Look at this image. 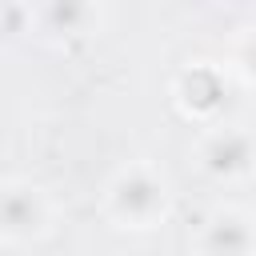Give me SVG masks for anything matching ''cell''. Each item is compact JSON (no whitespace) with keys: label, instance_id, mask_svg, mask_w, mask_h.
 Here are the masks:
<instances>
[{"label":"cell","instance_id":"1","mask_svg":"<svg viewBox=\"0 0 256 256\" xmlns=\"http://www.w3.org/2000/svg\"><path fill=\"white\" fill-rule=\"evenodd\" d=\"M172 180L152 160L120 164L100 188V212L120 232H152L172 216Z\"/></svg>","mask_w":256,"mask_h":256},{"label":"cell","instance_id":"2","mask_svg":"<svg viewBox=\"0 0 256 256\" xmlns=\"http://www.w3.org/2000/svg\"><path fill=\"white\" fill-rule=\"evenodd\" d=\"M56 228V200L40 180L8 176L0 180V244L28 248L48 240Z\"/></svg>","mask_w":256,"mask_h":256},{"label":"cell","instance_id":"3","mask_svg":"<svg viewBox=\"0 0 256 256\" xmlns=\"http://www.w3.org/2000/svg\"><path fill=\"white\" fill-rule=\"evenodd\" d=\"M252 160H256V144H252V132L244 124H228V120L208 124L192 144L196 172L208 184H220V188L248 184L252 180Z\"/></svg>","mask_w":256,"mask_h":256},{"label":"cell","instance_id":"4","mask_svg":"<svg viewBox=\"0 0 256 256\" xmlns=\"http://www.w3.org/2000/svg\"><path fill=\"white\" fill-rule=\"evenodd\" d=\"M228 96H232V72H228V64L188 60L172 76V104L180 108V116H188V120H196L204 128L224 120Z\"/></svg>","mask_w":256,"mask_h":256},{"label":"cell","instance_id":"5","mask_svg":"<svg viewBox=\"0 0 256 256\" xmlns=\"http://www.w3.org/2000/svg\"><path fill=\"white\" fill-rule=\"evenodd\" d=\"M192 248H196V256H256L252 212L244 204H216L200 220Z\"/></svg>","mask_w":256,"mask_h":256},{"label":"cell","instance_id":"6","mask_svg":"<svg viewBox=\"0 0 256 256\" xmlns=\"http://www.w3.org/2000/svg\"><path fill=\"white\" fill-rule=\"evenodd\" d=\"M32 24L56 40H72V36H92L104 28L108 20V8L104 4H84V0H56V4H44V8H32L28 12Z\"/></svg>","mask_w":256,"mask_h":256},{"label":"cell","instance_id":"7","mask_svg":"<svg viewBox=\"0 0 256 256\" xmlns=\"http://www.w3.org/2000/svg\"><path fill=\"white\" fill-rule=\"evenodd\" d=\"M0 56H4V20H0Z\"/></svg>","mask_w":256,"mask_h":256}]
</instances>
